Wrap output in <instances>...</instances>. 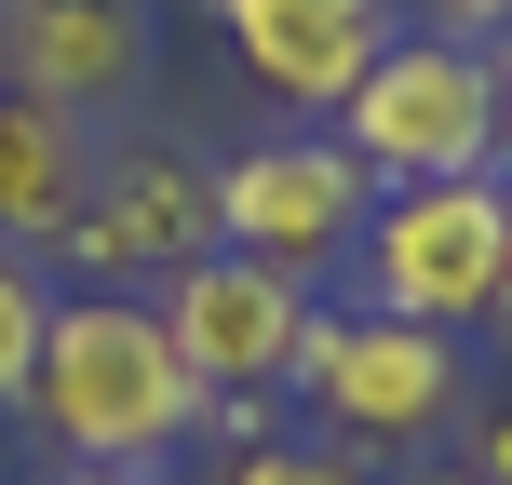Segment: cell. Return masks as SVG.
I'll use <instances>...</instances> for the list:
<instances>
[{"label":"cell","instance_id":"obj_1","mask_svg":"<svg viewBox=\"0 0 512 485\" xmlns=\"http://www.w3.org/2000/svg\"><path fill=\"white\" fill-rule=\"evenodd\" d=\"M203 405H216V391L189 378V351L162 337L149 297H122V283L54 297L41 364H27V418L54 432L68 472H162L189 432H203Z\"/></svg>","mask_w":512,"mask_h":485},{"label":"cell","instance_id":"obj_2","mask_svg":"<svg viewBox=\"0 0 512 485\" xmlns=\"http://www.w3.org/2000/svg\"><path fill=\"white\" fill-rule=\"evenodd\" d=\"M337 149H351L378 189L499 176V54L459 41V27H405V41L337 95Z\"/></svg>","mask_w":512,"mask_h":485},{"label":"cell","instance_id":"obj_3","mask_svg":"<svg viewBox=\"0 0 512 485\" xmlns=\"http://www.w3.org/2000/svg\"><path fill=\"white\" fill-rule=\"evenodd\" d=\"M351 283L364 310L391 324H499L512 297V176H432V189H378L351 243Z\"/></svg>","mask_w":512,"mask_h":485},{"label":"cell","instance_id":"obj_4","mask_svg":"<svg viewBox=\"0 0 512 485\" xmlns=\"http://www.w3.org/2000/svg\"><path fill=\"white\" fill-rule=\"evenodd\" d=\"M297 418L351 459H418V445L459 418V337L445 324H391V310H310L297 337Z\"/></svg>","mask_w":512,"mask_h":485},{"label":"cell","instance_id":"obj_5","mask_svg":"<svg viewBox=\"0 0 512 485\" xmlns=\"http://www.w3.org/2000/svg\"><path fill=\"white\" fill-rule=\"evenodd\" d=\"M68 256L81 283H176L189 256H216V162L176 149V135H122V149H95V189H81L68 216Z\"/></svg>","mask_w":512,"mask_h":485},{"label":"cell","instance_id":"obj_6","mask_svg":"<svg viewBox=\"0 0 512 485\" xmlns=\"http://www.w3.org/2000/svg\"><path fill=\"white\" fill-rule=\"evenodd\" d=\"M378 216V176H364L337 135H256V149L216 162V243L230 256H270V270L324 283L337 256L364 243Z\"/></svg>","mask_w":512,"mask_h":485},{"label":"cell","instance_id":"obj_7","mask_svg":"<svg viewBox=\"0 0 512 485\" xmlns=\"http://www.w3.org/2000/svg\"><path fill=\"white\" fill-rule=\"evenodd\" d=\"M162 337L189 351V378L203 391H283L297 378V337H310V283L270 270V256H189L176 283H149Z\"/></svg>","mask_w":512,"mask_h":485},{"label":"cell","instance_id":"obj_8","mask_svg":"<svg viewBox=\"0 0 512 485\" xmlns=\"http://www.w3.org/2000/svg\"><path fill=\"white\" fill-rule=\"evenodd\" d=\"M216 27H230L243 81H256L270 108H324V122H337V95L405 41L391 0H216Z\"/></svg>","mask_w":512,"mask_h":485},{"label":"cell","instance_id":"obj_9","mask_svg":"<svg viewBox=\"0 0 512 485\" xmlns=\"http://www.w3.org/2000/svg\"><path fill=\"white\" fill-rule=\"evenodd\" d=\"M14 81L108 122L149 81V0H14Z\"/></svg>","mask_w":512,"mask_h":485},{"label":"cell","instance_id":"obj_10","mask_svg":"<svg viewBox=\"0 0 512 485\" xmlns=\"http://www.w3.org/2000/svg\"><path fill=\"white\" fill-rule=\"evenodd\" d=\"M81 189H95V122L27 95V81H0V243L54 256L68 216H81Z\"/></svg>","mask_w":512,"mask_h":485},{"label":"cell","instance_id":"obj_11","mask_svg":"<svg viewBox=\"0 0 512 485\" xmlns=\"http://www.w3.org/2000/svg\"><path fill=\"white\" fill-rule=\"evenodd\" d=\"M41 324H54V283H41V256H14V243H0V405H27Z\"/></svg>","mask_w":512,"mask_h":485},{"label":"cell","instance_id":"obj_12","mask_svg":"<svg viewBox=\"0 0 512 485\" xmlns=\"http://www.w3.org/2000/svg\"><path fill=\"white\" fill-rule=\"evenodd\" d=\"M378 459H351V445H324V432H256L216 485H364Z\"/></svg>","mask_w":512,"mask_h":485},{"label":"cell","instance_id":"obj_13","mask_svg":"<svg viewBox=\"0 0 512 485\" xmlns=\"http://www.w3.org/2000/svg\"><path fill=\"white\" fill-rule=\"evenodd\" d=\"M432 14H445V27H459V41H486V27L512 14V0H432Z\"/></svg>","mask_w":512,"mask_h":485},{"label":"cell","instance_id":"obj_14","mask_svg":"<svg viewBox=\"0 0 512 485\" xmlns=\"http://www.w3.org/2000/svg\"><path fill=\"white\" fill-rule=\"evenodd\" d=\"M472 472H486V485H512V405L486 418V459H472Z\"/></svg>","mask_w":512,"mask_h":485},{"label":"cell","instance_id":"obj_15","mask_svg":"<svg viewBox=\"0 0 512 485\" xmlns=\"http://www.w3.org/2000/svg\"><path fill=\"white\" fill-rule=\"evenodd\" d=\"M499 176H512V54H499Z\"/></svg>","mask_w":512,"mask_h":485},{"label":"cell","instance_id":"obj_16","mask_svg":"<svg viewBox=\"0 0 512 485\" xmlns=\"http://www.w3.org/2000/svg\"><path fill=\"white\" fill-rule=\"evenodd\" d=\"M54 485H149V472H54Z\"/></svg>","mask_w":512,"mask_h":485},{"label":"cell","instance_id":"obj_17","mask_svg":"<svg viewBox=\"0 0 512 485\" xmlns=\"http://www.w3.org/2000/svg\"><path fill=\"white\" fill-rule=\"evenodd\" d=\"M0 81H14V0H0Z\"/></svg>","mask_w":512,"mask_h":485},{"label":"cell","instance_id":"obj_18","mask_svg":"<svg viewBox=\"0 0 512 485\" xmlns=\"http://www.w3.org/2000/svg\"><path fill=\"white\" fill-rule=\"evenodd\" d=\"M418 485H486V472H418Z\"/></svg>","mask_w":512,"mask_h":485},{"label":"cell","instance_id":"obj_19","mask_svg":"<svg viewBox=\"0 0 512 485\" xmlns=\"http://www.w3.org/2000/svg\"><path fill=\"white\" fill-rule=\"evenodd\" d=\"M499 324H512V297H499Z\"/></svg>","mask_w":512,"mask_h":485}]
</instances>
